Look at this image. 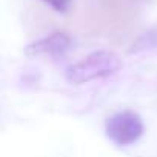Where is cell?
I'll list each match as a JSON object with an SVG mask.
<instances>
[{
  "mask_svg": "<svg viewBox=\"0 0 157 157\" xmlns=\"http://www.w3.org/2000/svg\"><path fill=\"white\" fill-rule=\"evenodd\" d=\"M123 66L122 59L109 49H97L69 65L65 69V80L69 85H83L97 78H105L119 72Z\"/></svg>",
  "mask_w": 157,
  "mask_h": 157,
  "instance_id": "1",
  "label": "cell"
},
{
  "mask_svg": "<svg viewBox=\"0 0 157 157\" xmlns=\"http://www.w3.org/2000/svg\"><path fill=\"white\" fill-rule=\"evenodd\" d=\"M145 132L143 119L132 109L117 111L105 122L106 137L120 148H126L140 140Z\"/></svg>",
  "mask_w": 157,
  "mask_h": 157,
  "instance_id": "2",
  "label": "cell"
},
{
  "mask_svg": "<svg viewBox=\"0 0 157 157\" xmlns=\"http://www.w3.org/2000/svg\"><path fill=\"white\" fill-rule=\"evenodd\" d=\"M72 46V39L65 31H54L42 39H37L25 46L23 52L28 57H37V56H51V57H60L65 56Z\"/></svg>",
  "mask_w": 157,
  "mask_h": 157,
  "instance_id": "3",
  "label": "cell"
},
{
  "mask_svg": "<svg viewBox=\"0 0 157 157\" xmlns=\"http://www.w3.org/2000/svg\"><path fill=\"white\" fill-rule=\"evenodd\" d=\"M157 49V28H152L146 33H143L129 48V54H137L143 51H151Z\"/></svg>",
  "mask_w": 157,
  "mask_h": 157,
  "instance_id": "4",
  "label": "cell"
},
{
  "mask_svg": "<svg viewBox=\"0 0 157 157\" xmlns=\"http://www.w3.org/2000/svg\"><path fill=\"white\" fill-rule=\"evenodd\" d=\"M42 2L60 14H66L72 8V0H42Z\"/></svg>",
  "mask_w": 157,
  "mask_h": 157,
  "instance_id": "5",
  "label": "cell"
}]
</instances>
